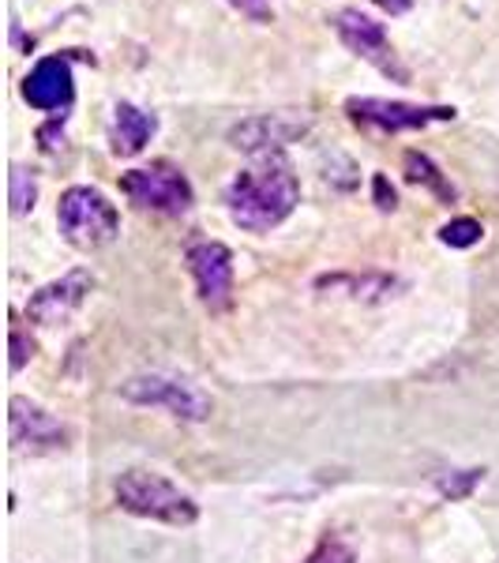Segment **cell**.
Masks as SVG:
<instances>
[{"label": "cell", "instance_id": "8", "mask_svg": "<svg viewBox=\"0 0 499 563\" xmlns=\"http://www.w3.org/2000/svg\"><path fill=\"white\" fill-rule=\"evenodd\" d=\"M312 121L304 113H256V117H244L241 124L230 129V143L244 154H282L289 143L304 140Z\"/></svg>", "mask_w": 499, "mask_h": 563}, {"label": "cell", "instance_id": "24", "mask_svg": "<svg viewBox=\"0 0 499 563\" xmlns=\"http://www.w3.org/2000/svg\"><path fill=\"white\" fill-rule=\"evenodd\" d=\"M376 8H384L387 15H406L413 8V0H372Z\"/></svg>", "mask_w": 499, "mask_h": 563}, {"label": "cell", "instance_id": "9", "mask_svg": "<svg viewBox=\"0 0 499 563\" xmlns=\"http://www.w3.org/2000/svg\"><path fill=\"white\" fill-rule=\"evenodd\" d=\"M8 432H12V448L20 455H53V451L68 448V429L38 402L15 395L8 402Z\"/></svg>", "mask_w": 499, "mask_h": 563}, {"label": "cell", "instance_id": "14", "mask_svg": "<svg viewBox=\"0 0 499 563\" xmlns=\"http://www.w3.org/2000/svg\"><path fill=\"white\" fill-rule=\"evenodd\" d=\"M402 166H406V180H410V185H424L435 199H443V203H455V199H458L455 185H451V180L443 177V169L435 166V162L429 158V154H421V151H406Z\"/></svg>", "mask_w": 499, "mask_h": 563}, {"label": "cell", "instance_id": "1", "mask_svg": "<svg viewBox=\"0 0 499 563\" xmlns=\"http://www.w3.org/2000/svg\"><path fill=\"white\" fill-rule=\"evenodd\" d=\"M301 203V180L286 154H263L256 166L241 169L225 185V211L248 233H267L282 225Z\"/></svg>", "mask_w": 499, "mask_h": 563}, {"label": "cell", "instance_id": "10", "mask_svg": "<svg viewBox=\"0 0 499 563\" xmlns=\"http://www.w3.org/2000/svg\"><path fill=\"white\" fill-rule=\"evenodd\" d=\"M185 260L196 278L199 301L211 312H225L233 305V252L222 241H196L188 244Z\"/></svg>", "mask_w": 499, "mask_h": 563}, {"label": "cell", "instance_id": "12", "mask_svg": "<svg viewBox=\"0 0 499 563\" xmlns=\"http://www.w3.org/2000/svg\"><path fill=\"white\" fill-rule=\"evenodd\" d=\"M90 289H95V275H90L87 267L68 271V275H60L57 282L42 286L38 294H31V301H26V320H34V323H42V327L68 323L71 316L84 308V301L90 297Z\"/></svg>", "mask_w": 499, "mask_h": 563}, {"label": "cell", "instance_id": "17", "mask_svg": "<svg viewBox=\"0 0 499 563\" xmlns=\"http://www.w3.org/2000/svg\"><path fill=\"white\" fill-rule=\"evenodd\" d=\"M485 238V225L477 218H451L447 225H440V241L447 249H474Z\"/></svg>", "mask_w": 499, "mask_h": 563}, {"label": "cell", "instance_id": "13", "mask_svg": "<svg viewBox=\"0 0 499 563\" xmlns=\"http://www.w3.org/2000/svg\"><path fill=\"white\" fill-rule=\"evenodd\" d=\"M158 132V117L147 109L132 106V102H117L113 106V124H109V147L117 158H132L140 154Z\"/></svg>", "mask_w": 499, "mask_h": 563}, {"label": "cell", "instance_id": "3", "mask_svg": "<svg viewBox=\"0 0 499 563\" xmlns=\"http://www.w3.org/2000/svg\"><path fill=\"white\" fill-rule=\"evenodd\" d=\"M57 225L71 249H106L121 233V214L109 199L90 185H71L57 203Z\"/></svg>", "mask_w": 499, "mask_h": 563}, {"label": "cell", "instance_id": "19", "mask_svg": "<svg viewBox=\"0 0 499 563\" xmlns=\"http://www.w3.org/2000/svg\"><path fill=\"white\" fill-rule=\"evenodd\" d=\"M304 563H357V556H353V549H350L346 541L326 538V541L315 544V552Z\"/></svg>", "mask_w": 499, "mask_h": 563}, {"label": "cell", "instance_id": "6", "mask_svg": "<svg viewBox=\"0 0 499 563\" xmlns=\"http://www.w3.org/2000/svg\"><path fill=\"white\" fill-rule=\"evenodd\" d=\"M346 117L365 132H417L440 121H455V106H417V102H391V98H346Z\"/></svg>", "mask_w": 499, "mask_h": 563}, {"label": "cell", "instance_id": "21", "mask_svg": "<svg viewBox=\"0 0 499 563\" xmlns=\"http://www.w3.org/2000/svg\"><path fill=\"white\" fill-rule=\"evenodd\" d=\"M372 196H376V207H379V211H395V207H398L395 185H391V180H387L384 174L372 177Z\"/></svg>", "mask_w": 499, "mask_h": 563}, {"label": "cell", "instance_id": "22", "mask_svg": "<svg viewBox=\"0 0 499 563\" xmlns=\"http://www.w3.org/2000/svg\"><path fill=\"white\" fill-rule=\"evenodd\" d=\"M60 124H65V117H53V121H49V124H42V129H38L42 151L57 154L60 147H65V132H60Z\"/></svg>", "mask_w": 499, "mask_h": 563}, {"label": "cell", "instance_id": "7", "mask_svg": "<svg viewBox=\"0 0 499 563\" xmlns=\"http://www.w3.org/2000/svg\"><path fill=\"white\" fill-rule=\"evenodd\" d=\"M121 398L135 406H162L180 421H207L211 417V398L207 390H199L196 384L180 376H132L129 384H121Z\"/></svg>", "mask_w": 499, "mask_h": 563}, {"label": "cell", "instance_id": "2", "mask_svg": "<svg viewBox=\"0 0 499 563\" xmlns=\"http://www.w3.org/2000/svg\"><path fill=\"white\" fill-rule=\"evenodd\" d=\"M113 493L121 511L140 515V519L166 522V526H192L199 519L196 499L180 493L169 477L154 474V470H129V474L117 477Z\"/></svg>", "mask_w": 499, "mask_h": 563}, {"label": "cell", "instance_id": "23", "mask_svg": "<svg viewBox=\"0 0 499 563\" xmlns=\"http://www.w3.org/2000/svg\"><path fill=\"white\" fill-rule=\"evenodd\" d=\"M244 15H252L256 23H267L270 20V0H233Z\"/></svg>", "mask_w": 499, "mask_h": 563}, {"label": "cell", "instance_id": "15", "mask_svg": "<svg viewBox=\"0 0 499 563\" xmlns=\"http://www.w3.org/2000/svg\"><path fill=\"white\" fill-rule=\"evenodd\" d=\"M398 286L395 278L387 275H326L320 278V289H346L350 297H357V301H379V297H387L391 289Z\"/></svg>", "mask_w": 499, "mask_h": 563}, {"label": "cell", "instance_id": "4", "mask_svg": "<svg viewBox=\"0 0 499 563\" xmlns=\"http://www.w3.org/2000/svg\"><path fill=\"white\" fill-rule=\"evenodd\" d=\"M121 192L129 196V203H135L140 211L154 214H188L196 203L192 180L180 174L169 162H154V166L129 169L121 174Z\"/></svg>", "mask_w": 499, "mask_h": 563}, {"label": "cell", "instance_id": "11", "mask_svg": "<svg viewBox=\"0 0 499 563\" xmlns=\"http://www.w3.org/2000/svg\"><path fill=\"white\" fill-rule=\"evenodd\" d=\"M71 60L76 53H49L31 68L23 79L26 106L42 109L49 117H68L71 102H76V79H71Z\"/></svg>", "mask_w": 499, "mask_h": 563}, {"label": "cell", "instance_id": "16", "mask_svg": "<svg viewBox=\"0 0 499 563\" xmlns=\"http://www.w3.org/2000/svg\"><path fill=\"white\" fill-rule=\"evenodd\" d=\"M8 199H12V214L23 218L26 211H34V199H38V180L26 166H12L8 174Z\"/></svg>", "mask_w": 499, "mask_h": 563}, {"label": "cell", "instance_id": "20", "mask_svg": "<svg viewBox=\"0 0 499 563\" xmlns=\"http://www.w3.org/2000/svg\"><path fill=\"white\" fill-rule=\"evenodd\" d=\"M8 342H12V372H20V368L26 365V361L34 357V350H38V346H34V339L23 331V323H20V320H12V331H8Z\"/></svg>", "mask_w": 499, "mask_h": 563}, {"label": "cell", "instance_id": "18", "mask_svg": "<svg viewBox=\"0 0 499 563\" xmlns=\"http://www.w3.org/2000/svg\"><path fill=\"white\" fill-rule=\"evenodd\" d=\"M480 477H485V470H455V474L435 477V488H440V496H447V499H469L474 488L480 485Z\"/></svg>", "mask_w": 499, "mask_h": 563}, {"label": "cell", "instance_id": "5", "mask_svg": "<svg viewBox=\"0 0 499 563\" xmlns=\"http://www.w3.org/2000/svg\"><path fill=\"white\" fill-rule=\"evenodd\" d=\"M331 26L339 34V42L346 45L350 53H357L361 60H368L376 71H384L395 84H410V68L398 60L391 38H387V26L379 20H372L361 8H342V12L331 15Z\"/></svg>", "mask_w": 499, "mask_h": 563}]
</instances>
